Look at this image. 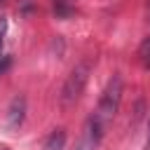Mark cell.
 Masks as SVG:
<instances>
[{"label": "cell", "instance_id": "cell-8", "mask_svg": "<svg viewBox=\"0 0 150 150\" xmlns=\"http://www.w3.org/2000/svg\"><path fill=\"white\" fill-rule=\"evenodd\" d=\"M7 66H9V56H5V59H2V63H0V75L7 70Z\"/></svg>", "mask_w": 150, "mask_h": 150}, {"label": "cell", "instance_id": "cell-2", "mask_svg": "<svg viewBox=\"0 0 150 150\" xmlns=\"http://www.w3.org/2000/svg\"><path fill=\"white\" fill-rule=\"evenodd\" d=\"M120 103H122V77L120 75H112L98 98V105H96V115L103 120V122H110L117 110H120Z\"/></svg>", "mask_w": 150, "mask_h": 150}, {"label": "cell", "instance_id": "cell-5", "mask_svg": "<svg viewBox=\"0 0 150 150\" xmlns=\"http://www.w3.org/2000/svg\"><path fill=\"white\" fill-rule=\"evenodd\" d=\"M63 145H66V131L63 129H54L45 141V150H63Z\"/></svg>", "mask_w": 150, "mask_h": 150}, {"label": "cell", "instance_id": "cell-9", "mask_svg": "<svg viewBox=\"0 0 150 150\" xmlns=\"http://www.w3.org/2000/svg\"><path fill=\"white\" fill-rule=\"evenodd\" d=\"M148 145H150V120H148Z\"/></svg>", "mask_w": 150, "mask_h": 150}, {"label": "cell", "instance_id": "cell-7", "mask_svg": "<svg viewBox=\"0 0 150 150\" xmlns=\"http://www.w3.org/2000/svg\"><path fill=\"white\" fill-rule=\"evenodd\" d=\"M5 33H7V19L0 16V49H2V42H5Z\"/></svg>", "mask_w": 150, "mask_h": 150}, {"label": "cell", "instance_id": "cell-1", "mask_svg": "<svg viewBox=\"0 0 150 150\" xmlns=\"http://www.w3.org/2000/svg\"><path fill=\"white\" fill-rule=\"evenodd\" d=\"M89 73H91V61H89V59L75 63V68L68 73V77H66V82H63V87H61V96H59L63 108L73 105V103L82 96V91H84V87H87V82H89Z\"/></svg>", "mask_w": 150, "mask_h": 150}, {"label": "cell", "instance_id": "cell-3", "mask_svg": "<svg viewBox=\"0 0 150 150\" xmlns=\"http://www.w3.org/2000/svg\"><path fill=\"white\" fill-rule=\"evenodd\" d=\"M105 124L108 122H103L96 112L84 122V131H82V143H80V150H94L98 143H101V138H103V134H105Z\"/></svg>", "mask_w": 150, "mask_h": 150}, {"label": "cell", "instance_id": "cell-6", "mask_svg": "<svg viewBox=\"0 0 150 150\" xmlns=\"http://www.w3.org/2000/svg\"><path fill=\"white\" fill-rule=\"evenodd\" d=\"M138 59H141V63H143L145 68H150V38H145V40L141 42V47H138Z\"/></svg>", "mask_w": 150, "mask_h": 150}, {"label": "cell", "instance_id": "cell-4", "mask_svg": "<svg viewBox=\"0 0 150 150\" xmlns=\"http://www.w3.org/2000/svg\"><path fill=\"white\" fill-rule=\"evenodd\" d=\"M23 112H26V98L23 96H14L7 110V124L9 127H19L23 122Z\"/></svg>", "mask_w": 150, "mask_h": 150}, {"label": "cell", "instance_id": "cell-10", "mask_svg": "<svg viewBox=\"0 0 150 150\" xmlns=\"http://www.w3.org/2000/svg\"><path fill=\"white\" fill-rule=\"evenodd\" d=\"M0 150H9V148H0Z\"/></svg>", "mask_w": 150, "mask_h": 150}]
</instances>
